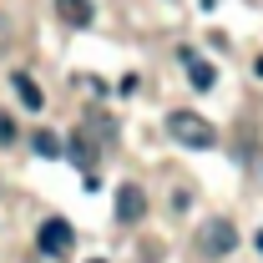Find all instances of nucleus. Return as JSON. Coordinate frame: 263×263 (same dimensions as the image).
<instances>
[{
	"instance_id": "obj_3",
	"label": "nucleus",
	"mask_w": 263,
	"mask_h": 263,
	"mask_svg": "<svg viewBox=\"0 0 263 263\" xmlns=\"http://www.w3.org/2000/svg\"><path fill=\"white\" fill-rule=\"evenodd\" d=\"M35 243H41V253H46V258H61V253H71L76 233H71V223H66V218H46V223H41V233H35Z\"/></svg>"
},
{
	"instance_id": "obj_1",
	"label": "nucleus",
	"mask_w": 263,
	"mask_h": 263,
	"mask_svg": "<svg viewBox=\"0 0 263 263\" xmlns=\"http://www.w3.org/2000/svg\"><path fill=\"white\" fill-rule=\"evenodd\" d=\"M167 132H172V142L197 147V152L218 147V132H213V122H208V117H197V111H172V117H167Z\"/></svg>"
},
{
	"instance_id": "obj_6",
	"label": "nucleus",
	"mask_w": 263,
	"mask_h": 263,
	"mask_svg": "<svg viewBox=\"0 0 263 263\" xmlns=\"http://www.w3.org/2000/svg\"><path fill=\"white\" fill-rule=\"evenodd\" d=\"M56 15H61L66 26H76V31H81V26H91V15H97V10H91V0H56Z\"/></svg>"
},
{
	"instance_id": "obj_12",
	"label": "nucleus",
	"mask_w": 263,
	"mask_h": 263,
	"mask_svg": "<svg viewBox=\"0 0 263 263\" xmlns=\"http://www.w3.org/2000/svg\"><path fill=\"white\" fill-rule=\"evenodd\" d=\"M258 76H263V61H258Z\"/></svg>"
},
{
	"instance_id": "obj_9",
	"label": "nucleus",
	"mask_w": 263,
	"mask_h": 263,
	"mask_svg": "<svg viewBox=\"0 0 263 263\" xmlns=\"http://www.w3.org/2000/svg\"><path fill=\"white\" fill-rule=\"evenodd\" d=\"M15 137H21V132H15V122L0 111V147H15Z\"/></svg>"
},
{
	"instance_id": "obj_13",
	"label": "nucleus",
	"mask_w": 263,
	"mask_h": 263,
	"mask_svg": "<svg viewBox=\"0 0 263 263\" xmlns=\"http://www.w3.org/2000/svg\"><path fill=\"white\" fill-rule=\"evenodd\" d=\"M91 263H106V258H91Z\"/></svg>"
},
{
	"instance_id": "obj_5",
	"label": "nucleus",
	"mask_w": 263,
	"mask_h": 263,
	"mask_svg": "<svg viewBox=\"0 0 263 263\" xmlns=\"http://www.w3.org/2000/svg\"><path fill=\"white\" fill-rule=\"evenodd\" d=\"M10 86H15V97H21V106H26V111H41V106H46V91L35 86L26 71H15V76H10Z\"/></svg>"
},
{
	"instance_id": "obj_2",
	"label": "nucleus",
	"mask_w": 263,
	"mask_h": 263,
	"mask_svg": "<svg viewBox=\"0 0 263 263\" xmlns=\"http://www.w3.org/2000/svg\"><path fill=\"white\" fill-rule=\"evenodd\" d=\"M197 248H202L208 258H228L233 248H238V228H233V218H202V228H197Z\"/></svg>"
},
{
	"instance_id": "obj_4",
	"label": "nucleus",
	"mask_w": 263,
	"mask_h": 263,
	"mask_svg": "<svg viewBox=\"0 0 263 263\" xmlns=\"http://www.w3.org/2000/svg\"><path fill=\"white\" fill-rule=\"evenodd\" d=\"M142 218H147V193H142V187H137V182H122V187H117V223H142Z\"/></svg>"
},
{
	"instance_id": "obj_8",
	"label": "nucleus",
	"mask_w": 263,
	"mask_h": 263,
	"mask_svg": "<svg viewBox=\"0 0 263 263\" xmlns=\"http://www.w3.org/2000/svg\"><path fill=\"white\" fill-rule=\"evenodd\" d=\"M31 147L41 152V157H61V137H56V132H35Z\"/></svg>"
},
{
	"instance_id": "obj_10",
	"label": "nucleus",
	"mask_w": 263,
	"mask_h": 263,
	"mask_svg": "<svg viewBox=\"0 0 263 263\" xmlns=\"http://www.w3.org/2000/svg\"><path fill=\"white\" fill-rule=\"evenodd\" d=\"M5 46H10V21H5V10H0V56H5Z\"/></svg>"
},
{
	"instance_id": "obj_11",
	"label": "nucleus",
	"mask_w": 263,
	"mask_h": 263,
	"mask_svg": "<svg viewBox=\"0 0 263 263\" xmlns=\"http://www.w3.org/2000/svg\"><path fill=\"white\" fill-rule=\"evenodd\" d=\"M253 243H258V253H263V228H258V238H253Z\"/></svg>"
},
{
	"instance_id": "obj_7",
	"label": "nucleus",
	"mask_w": 263,
	"mask_h": 263,
	"mask_svg": "<svg viewBox=\"0 0 263 263\" xmlns=\"http://www.w3.org/2000/svg\"><path fill=\"white\" fill-rule=\"evenodd\" d=\"M187 76H193V86H197V91H208V86L218 81V71H213L208 61H197V56H187Z\"/></svg>"
}]
</instances>
